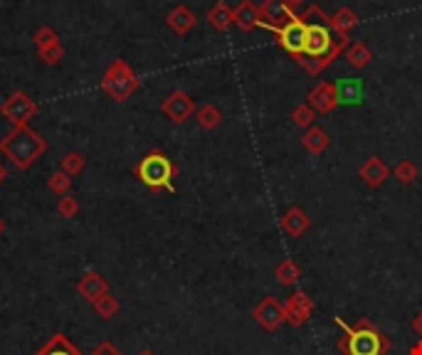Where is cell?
I'll return each mask as SVG.
<instances>
[{
  "instance_id": "cell-20",
  "label": "cell",
  "mask_w": 422,
  "mask_h": 355,
  "mask_svg": "<svg viewBox=\"0 0 422 355\" xmlns=\"http://www.w3.org/2000/svg\"><path fill=\"white\" fill-rule=\"evenodd\" d=\"M35 355H82V351H79L64 333H54Z\"/></svg>"
},
{
  "instance_id": "cell-6",
  "label": "cell",
  "mask_w": 422,
  "mask_h": 355,
  "mask_svg": "<svg viewBox=\"0 0 422 355\" xmlns=\"http://www.w3.org/2000/svg\"><path fill=\"white\" fill-rule=\"evenodd\" d=\"M259 28L274 32L277 44L284 49L286 54H291L294 59L304 54V49H306V30H309V23H306L301 15H294V18H291L286 25H281V28H274V25H267V23H262V20H259Z\"/></svg>"
},
{
  "instance_id": "cell-38",
  "label": "cell",
  "mask_w": 422,
  "mask_h": 355,
  "mask_svg": "<svg viewBox=\"0 0 422 355\" xmlns=\"http://www.w3.org/2000/svg\"><path fill=\"white\" fill-rule=\"evenodd\" d=\"M139 355H156V353H153V351H148V348H146V351H141Z\"/></svg>"
},
{
  "instance_id": "cell-17",
  "label": "cell",
  "mask_w": 422,
  "mask_h": 355,
  "mask_svg": "<svg viewBox=\"0 0 422 355\" xmlns=\"http://www.w3.org/2000/svg\"><path fill=\"white\" fill-rule=\"evenodd\" d=\"M259 20H262L259 5H254L252 0H242V3H238L233 8V23L238 25L242 32H250V30L259 28Z\"/></svg>"
},
{
  "instance_id": "cell-36",
  "label": "cell",
  "mask_w": 422,
  "mask_h": 355,
  "mask_svg": "<svg viewBox=\"0 0 422 355\" xmlns=\"http://www.w3.org/2000/svg\"><path fill=\"white\" fill-rule=\"evenodd\" d=\"M8 178V171H5V166L0 163V185H3V180Z\"/></svg>"
},
{
  "instance_id": "cell-8",
  "label": "cell",
  "mask_w": 422,
  "mask_h": 355,
  "mask_svg": "<svg viewBox=\"0 0 422 355\" xmlns=\"http://www.w3.org/2000/svg\"><path fill=\"white\" fill-rule=\"evenodd\" d=\"M160 112H163L170 121L180 126V124H185L195 114V102L190 99V94L183 92V89H175V92H170L168 97L163 99Z\"/></svg>"
},
{
  "instance_id": "cell-12",
  "label": "cell",
  "mask_w": 422,
  "mask_h": 355,
  "mask_svg": "<svg viewBox=\"0 0 422 355\" xmlns=\"http://www.w3.org/2000/svg\"><path fill=\"white\" fill-rule=\"evenodd\" d=\"M279 227H281V232H284L286 237L296 239L311 227V217H309V212H306V210H301V207H296V205H294V207H289L284 215H281Z\"/></svg>"
},
{
  "instance_id": "cell-34",
  "label": "cell",
  "mask_w": 422,
  "mask_h": 355,
  "mask_svg": "<svg viewBox=\"0 0 422 355\" xmlns=\"http://www.w3.org/2000/svg\"><path fill=\"white\" fill-rule=\"evenodd\" d=\"M410 326H413L415 336H420V338H422V311H420V313H415V316H413V323H410Z\"/></svg>"
},
{
  "instance_id": "cell-31",
  "label": "cell",
  "mask_w": 422,
  "mask_h": 355,
  "mask_svg": "<svg viewBox=\"0 0 422 355\" xmlns=\"http://www.w3.org/2000/svg\"><path fill=\"white\" fill-rule=\"evenodd\" d=\"M33 40H35V47H37V49H45V47H49V44L59 42L57 32H54L52 28H40L37 32H35Z\"/></svg>"
},
{
  "instance_id": "cell-39",
  "label": "cell",
  "mask_w": 422,
  "mask_h": 355,
  "mask_svg": "<svg viewBox=\"0 0 422 355\" xmlns=\"http://www.w3.org/2000/svg\"><path fill=\"white\" fill-rule=\"evenodd\" d=\"M0 232H3V222H0Z\"/></svg>"
},
{
  "instance_id": "cell-35",
  "label": "cell",
  "mask_w": 422,
  "mask_h": 355,
  "mask_svg": "<svg viewBox=\"0 0 422 355\" xmlns=\"http://www.w3.org/2000/svg\"><path fill=\"white\" fill-rule=\"evenodd\" d=\"M408 355H422V338L415 346H410V351H408Z\"/></svg>"
},
{
  "instance_id": "cell-14",
  "label": "cell",
  "mask_w": 422,
  "mask_h": 355,
  "mask_svg": "<svg viewBox=\"0 0 422 355\" xmlns=\"http://www.w3.org/2000/svg\"><path fill=\"white\" fill-rule=\"evenodd\" d=\"M259 15H262V23L281 28V25H286L294 18V10H291V5L286 0H264L259 5Z\"/></svg>"
},
{
  "instance_id": "cell-21",
  "label": "cell",
  "mask_w": 422,
  "mask_h": 355,
  "mask_svg": "<svg viewBox=\"0 0 422 355\" xmlns=\"http://www.w3.org/2000/svg\"><path fill=\"white\" fill-rule=\"evenodd\" d=\"M208 23L213 25L215 30L225 32V30L233 25V8H230L225 0H218V3H215L213 8L208 10Z\"/></svg>"
},
{
  "instance_id": "cell-2",
  "label": "cell",
  "mask_w": 422,
  "mask_h": 355,
  "mask_svg": "<svg viewBox=\"0 0 422 355\" xmlns=\"http://www.w3.org/2000/svg\"><path fill=\"white\" fill-rule=\"evenodd\" d=\"M348 44L351 42H346V40H334V30L326 23H309V30H306V49L301 57H296V64L304 72H309L311 77H316L324 69H329Z\"/></svg>"
},
{
  "instance_id": "cell-10",
  "label": "cell",
  "mask_w": 422,
  "mask_h": 355,
  "mask_svg": "<svg viewBox=\"0 0 422 355\" xmlns=\"http://www.w3.org/2000/svg\"><path fill=\"white\" fill-rule=\"evenodd\" d=\"M311 311H314V299L306 291H294L284 303V323L299 328L309 321Z\"/></svg>"
},
{
  "instance_id": "cell-9",
  "label": "cell",
  "mask_w": 422,
  "mask_h": 355,
  "mask_svg": "<svg viewBox=\"0 0 422 355\" xmlns=\"http://www.w3.org/2000/svg\"><path fill=\"white\" fill-rule=\"evenodd\" d=\"M252 318L259 328L274 333L284 323V306L274 296H264L257 306L252 308Z\"/></svg>"
},
{
  "instance_id": "cell-29",
  "label": "cell",
  "mask_w": 422,
  "mask_h": 355,
  "mask_svg": "<svg viewBox=\"0 0 422 355\" xmlns=\"http://www.w3.org/2000/svg\"><path fill=\"white\" fill-rule=\"evenodd\" d=\"M84 166H87V161H84V156H82V153H77V151H69L67 156L62 158V171L67 173L69 178L79 176V173L84 171Z\"/></svg>"
},
{
  "instance_id": "cell-5",
  "label": "cell",
  "mask_w": 422,
  "mask_h": 355,
  "mask_svg": "<svg viewBox=\"0 0 422 355\" xmlns=\"http://www.w3.org/2000/svg\"><path fill=\"white\" fill-rule=\"evenodd\" d=\"M141 82L131 67L124 59L109 64V69L102 74V89L114 99V102H127L139 92Z\"/></svg>"
},
{
  "instance_id": "cell-23",
  "label": "cell",
  "mask_w": 422,
  "mask_h": 355,
  "mask_svg": "<svg viewBox=\"0 0 422 355\" xmlns=\"http://www.w3.org/2000/svg\"><path fill=\"white\" fill-rule=\"evenodd\" d=\"M274 279L281 284V287H294L296 282L301 279V269L294 259H281L274 269Z\"/></svg>"
},
{
  "instance_id": "cell-22",
  "label": "cell",
  "mask_w": 422,
  "mask_h": 355,
  "mask_svg": "<svg viewBox=\"0 0 422 355\" xmlns=\"http://www.w3.org/2000/svg\"><path fill=\"white\" fill-rule=\"evenodd\" d=\"M346 59H348V64L353 69H365L370 64V59H373V52H370L368 44L351 42L348 47H346Z\"/></svg>"
},
{
  "instance_id": "cell-1",
  "label": "cell",
  "mask_w": 422,
  "mask_h": 355,
  "mask_svg": "<svg viewBox=\"0 0 422 355\" xmlns=\"http://www.w3.org/2000/svg\"><path fill=\"white\" fill-rule=\"evenodd\" d=\"M334 323L344 333L336 343L341 355H388L393 351V341L370 318H358L356 323H346L341 316H334Z\"/></svg>"
},
{
  "instance_id": "cell-16",
  "label": "cell",
  "mask_w": 422,
  "mask_h": 355,
  "mask_svg": "<svg viewBox=\"0 0 422 355\" xmlns=\"http://www.w3.org/2000/svg\"><path fill=\"white\" fill-rule=\"evenodd\" d=\"M77 291H79V296H84L89 303H94L99 296L109 294V284H107V279H104L99 272H87L77 282Z\"/></svg>"
},
{
  "instance_id": "cell-3",
  "label": "cell",
  "mask_w": 422,
  "mask_h": 355,
  "mask_svg": "<svg viewBox=\"0 0 422 355\" xmlns=\"http://www.w3.org/2000/svg\"><path fill=\"white\" fill-rule=\"evenodd\" d=\"M0 151L18 171H28L47 151V141L30 126H13V131L0 141Z\"/></svg>"
},
{
  "instance_id": "cell-7",
  "label": "cell",
  "mask_w": 422,
  "mask_h": 355,
  "mask_svg": "<svg viewBox=\"0 0 422 355\" xmlns=\"http://www.w3.org/2000/svg\"><path fill=\"white\" fill-rule=\"evenodd\" d=\"M0 114H3L13 126H28L30 119L37 114V104L30 99V94L15 92L0 104Z\"/></svg>"
},
{
  "instance_id": "cell-28",
  "label": "cell",
  "mask_w": 422,
  "mask_h": 355,
  "mask_svg": "<svg viewBox=\"0 0 422 355\" xmlns=\"http://www.w3.org/2000/svg\"><path fill=\"white\" fill-rule=\"evenodd\" d=\"M291 121L299 128H311L316 121V112L309 104H299V107H294V112H291Z\"/></svg>"
},
{
  "instance_id": "cell-26",
  "label": "cell",
  "mask_w": 422,
  "mask_h": 355,
  "mask_svg": "<svg viewBox=\"0 0 422 355\" xmlns=\"http://www.w3.org/2000/svg\"><path fill=\"white\" fill-rule=\"evenodd\" d=\"M393 176L398 178L403 185H410V183H415V180H418L420 168H418V163H413L410 158H403V161L393 168Z\"/></svg>"
},
{
  "instance_id": "cell-33",
  "label": "cell",
  "mask_w": 422,
  "mask_h": 355,
  "mask_svg": "<svg viewBox=\"0 0 422 355\" xmlns=\"http://www.w3.org/2000/svg\"><path fill=\"white\" fill-rule=\"evenodd\" d=\"M92 355H124L122 351H119L114 343H109V341H104V343H99L97 348H94V353Z\"/></svg>"
},
{
  "instance_id": "cell-24",
  "label": "cell",
  "mask_w": 422,
  "mask_h": 355,
  "mask_svg": "<svg viewBox=\"0 0 422 355\" xmlns=\"http://www.w3.org/2000/svg\"><path fill=\"white\" fill-rule=\"evenodd\" d=\"M195 119H198L200 128L213 131V128H218L220 121H223V112H220L215 104H203L200 109H195Z\"/></svg>"
},
{
  "instance_id": "cell-27",
  "label": "cell",
  "mask_w": 422,
  "mask_h": 355,
  "mask_svg": "<svg viewBox=\"0 0 422 355\" xmlns=\"http://www.w3.org/2000/svg\"><path fill=\"white\" fill-rule=\"evenodd\" d=\"M47 188L52 190L57 198H64V195H69V188H72V178L64 171H54L52 176L47 178Z\"/></svg>"
},
{
  "instance_id": "cell-19",
  "label": "cell",
  "mask_w": 422,
  "mask_h": 355,
  "mask_svg": "<svg viewBox=\"0 0 422 355\" xmlns=\"http://www.w3.org/2000/svg\"><path fill=\"white\" fill-rule=\"evenodd\" d=\"M329 143H331V136L319 126L306 128L304 136H301V146H304V151H309L311 156H319V153H324L326 148H329Z\"/></svg>"
},
{
  "instance_id": "cell-30",
  "label": "cell",
  "mask_w": 422,
  "mask_h": 355,
  "mask_svg": "<svg viewBox=\"0 0 422 355\" xmlns=\"http://www.w3.org/2000/svg\"><path fill=\"white\" fill-rule=\"evenodd\" d=\"M57 212H59V217H67V219L77 217V212H79V200L74 198V195H64V198H59Z\"/></svg>"
},
{
  "instance_id": "cell-13",
  "label": "cell",
  "mask_w": 422,
  "mask_h": 355,
  "mask_svg": "<svg viewBox=\"0 0 422 355\" xmlns=\"http://www.w3.org/2000/svg\"><path fill=\"white\" fill-rule=\"evenodd\" d=\"M390 173H393V171L388 168V163H385L383 158H378V156H370L368 161L358 168V178L363 180L368 188H380V185L390 178Z\"/></svg>"
},
{
  "instance_id": "cell-25",
  "label": "cell",
  "mask_w": 422,
  "mask_h": 355,
  "mask_svg": "<svg viewBox=\"0 0 422 355\" xmlns=\"http://www.w3.org/2000/svg\"><path fill=\"white\" fill-rule=\"evenodd\" d=\"M94 313H97L99 318H104V321H109V318H114L119 313V308H122V303H119L117 296H112V291L104 294V296H99L97 301L92 303Z\"/></svg>"
},
{
  "instance_id": "cell-15",
  "label": "cell",
  "mask_w": 422,
  "mask_h": 355,
  "mask_svg": "<svg viewBox=\"0 0 422 355\" xmlns=\"http://www.w3.org/2000/svg\"><path fill=\"white\" fill-rule=\"evenodd\" d=\"M334 84H336V94H339V104H344V107H358V104H363L365 89L361 79L344 77Z\"/></svg>"
},
{
  "instance_id": "cell-32",
  "label": "cell",
  "mask_w": 422,
  "mask_h": 355,
  "mask_svg": "<svg viewBox=\"0 0 422 355\" xmlns=\"http://www.w3.org/2000/svg\"><path fill=\"white\" fill-rule=\"evenodd\" d=\"M37 52H40V59H45L47 64H57L59 59L64 57V47L59 42L49 44V47H45V49H37Z\"/></svg>"
},
{
  "instance_id": "cell-4",
  "label": "cell",
  "mask_w": 422,
  "mask_h": 355,
  "mask_svg": "<svg viewBox=\"0 0 422 355\" xmlns=\"http://www.w3.org/2000/svg\"><path fill=\"white\" fill-rule=\"evenodd\" d=\"M175 173H178V168H175V163L170 161L163 151H148L136 166H134V176H136L151 193H160V190L175 193V185H173Z\"/></svg>"
},
{
  "instance_id": "cell-37",
  "label": "cell",
  "mask_w": 422,
  "mask_h": 355,
  "mask_svg": "<svg viewBox=\"0 0 422 355\" xmlns=\"http://www.w3.org/2000/svg\"><path fill=\"white\" fill-rule=\"evenodd\" d=\"M286 3H289V5H291V8H299V5H301V3H304V0H286Z\"/></svg>"
},
{
  "instance_id": "cell-11",
  "label": "cell",
  "mask_w": 422,
  "mask_h": 355,
  "mask_svg": "<svg viewBox=\"0 0 422 355\" xmlns=\"http://www.w3.org/2000/svg\"><path fill=\"white\" fill-rule=\"evenodd\" d=\"M306 104L314 109L316 114H331L339 107V94H336L334 82H319L306 97Z\"/></svg>"
},
{
  "instance_id": "cell-18",
  "label": "cell",
  "mask_w": 422,
  "mask_h": 355,
  "mask_svg": "<svg viewBox=\"0 0 422 355\" xmlns=\"http://www.w3.org/2000/svg\"><path fill=\"white\" fill-rule=\"evenodd\" d=\"M195 23H198V18H195L193 10L185 8V5H175V8L165 15V25H168L175 35H188L190 30L195 28Z\"/></svg>"
}]
</instances>
